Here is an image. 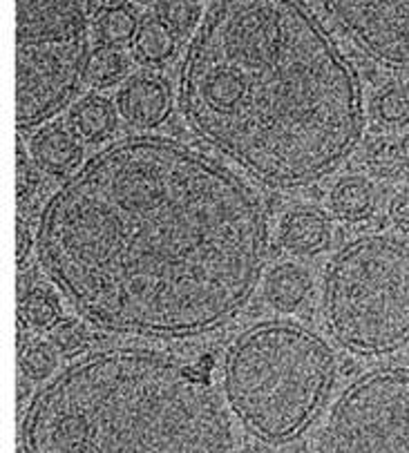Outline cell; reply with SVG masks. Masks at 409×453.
<instances>
[{
  "mask_svg": "<svg viewBox=\"0 0 409 453\" xmlns=\"http://www.w3.org/2000/svg\"><path fill=\"white\" fill-rule=\"evenodd\" d=\"M104 0H16V126L32 130L79 92Z\"/></svg>",
  "mask_w": 409,
  "mask_h": 453,
  "instance_id": "6",
  "label": "cell"
},
{
  "mask_svg": "<svg viewBox=\"0 0 409 453\" xmlns=\"http://www.w3.org/2000/svg\"><path fill=\"white\" fill-rule=\"evenodd\" d=\"M81 143L76 132L63 126L42 127L32 139V159L36 168L52 177H70L81 164Z\"/></svg>",
  "mask_w": 409,
  "mask_h": 453,
  "instance_id": "11",
  "label": "cell"
},
{
  "mask_svg": "<svg viewBox=\"0 0 409 453\" xmlns=\"http://www.w3.org/2000/svg\"><path fill=\"white\" fill-rule=\"evenodd\" d=\"M329 208L338 219L349 224L365 221L376 208V192L365 177H344L331 190Z\"/></svg>",
  "mask_w": 409,
  "mask_h": 453,
  "instance_id": "12",
  "label": "cell"
},
{
  "mask_svg": "<svg viewBox=\"0 0 409 453\" xmlns=\"http://www.w3.org/2000/svg\"><path fill=\"white\" fill-rule=\"evenodd\" d=\"M127 67L126 54L114 45H99L92 50L85 65V83L95 89H105L123 79Z\"/></svg>",
  "mask_w": 409,
  "mask_h": 453,
  "instance_id": "17",
  "label": "cell"
},
{
  "mask_svg": "<svg viewBox=\"0 0 409 453\" xmlns=\"http://www.w3.org/2000/svg\"><path fill=\"white\" fill-rule=\"evenodd\" d=\"M374 112L385 126H407L409 123V85H390L378 92Z\"/></svg>",
  "mask_w": 409,
  "mask_h": 453,
  "instance_id": "20",
  "label": "cell"
},
{
  "mask_svg": "<svg viewBox=\"0 0 409 453\" xmlns=\"http://www.w3.org/2000/svg\"><path fill=\"white\" fill-rule=\"evenodd\" d=\"M390 217L400 230H407L409 233V190L403 195L396 196L390 206Z\"/></svg>",
  "mask_w": 409,
  "mask_h": 453,
  "instance_id": "24",
  "label": "cell"
},
{
  "mask_svg": "<svg viewBox=\"0 0 409 453\" xmlns=\"http://www.w3.org/2000/svg\"><path fill=\"white\" fill-rule=\"evenodd\" d=\"M155 16L177 36L189 34L197 25L199 7L195 5V0H159Z\"/></svg>",
  "mask_w": 409,
  "mask_h": 453,
  "instance_id": "22",
  "label": "cell"
},
{
  "mask_svg": "<svg viewBox=\"0 0 409 453\" xmlns=\"http://www.w3.org/2000/svg\"><path fill=\"white\" fill-rule=\"evenodd\" d=\"M132 3H150V0H132Z\"/></svg>",
  "mask_w": 409,
  "mask_h": 453,
  "instance_id": "27",
  "label": "cell"
},
{
  "mask_svg": "<svg viewBox=\"0 0 409 453\" xmlns=\"http://www.w3.org/2000/svg\"><path fill=\"white\" fill-rule=\"evenodd\" d=\"M136 29H139V23H136L135 12L126 5H108L96 16L95 34L104 45L119 47L123 42H130Z\"/></svg>",
  "mask_w": 409,
  "mask_h": 453,
  "instance_id": "18",
  "label": "cell"
},
{
  "mask_svg": "<svg viewBox=\"0 0 409 453\" xmlns=\"http://www.w3.org/2000/svg\"><path fill=\"white\" fill-rule=\"evenodd\" d=\"M336 380V356L322 337L293 322L246 328L226 349L221 391L240 425L268 444L309 429Z\"/></svg>",
  "mask_w": 409,
  "mask_h": 453,
  "instance_id": "4",
  "label": "cell"
},
{
  "mask_svg": "<svg viewBox=\"0 0 409 453\" xmlns=\"http://www.w3.org/2000/svg\"><path fill=\"white\" fill-rule=\"evenodd\" d=\"M280 243L289 253L311 257L331 243V221L325 212L315 208H297L291 211L280 224Z\"/></svg>",
  "mask_w": 409,
  "mask_h": 453,
  "instance_id": "10",
  "label": "cell"
},
{
  "mask_svg": "<svg viewBox=\"0 0 409 453\" xmlns=\"http://www.w3.org/2000/svg\"><path fill=\"white\" fill-rule=\"evenodd\" d=\"M327 328L356 356H391L409 342V243L362 234L325 275Z\"/></svg>",
  "mask_w": 409,
  "mask_h": 453,
  "instance_id": "5",
  "label": "cell"
},
{
  "mask_svg": "<svg viewBox=\"0 0 409 453\" xmlns=\"http://www.w3.org/2000/svg\"><path fill=\"white\" fill-rule=\"evenodd\" d=\"M20 318L34 331H48L61 322L58 299L45 288H32L20 297Z\"/></svg>",
  "mask_w": 409,
  "mask_h": 453,
  "instance_id": "19",
  "label": "cell"
},
{
  "mask_svg": "<svg viewBox=\"0 0 409 453\" xmlns=\"http://www.w3.org/2000/svg\"><path fill=\"white\" fill-rule=\"evenodd\" d=\"M20 369L29 380L48 378L57 369V346L42 340H25L20 344Z\"/></svg>",
  "mask_w": 409,
  "mask_h": 453,
  "instance_id": "21",
  "label": "cell"
},
{
  "mask_svg": "<svg viewBox=\"0 0 409 453\" xmlns=\"http://www.w3.org/2000/svg\"><path fill=\"white\" fill-rule=\"evenodd\" d=\"M36 248L63 297L101 331L195 337L253 297L268 219L258 192L204 152L130 136L52 192Z\"/></svg>",
  "mask_w": 409,
  "mask_h": 453,
  "instance_id": "1",
  "label": "cell"
},
{
  "mask_svg": "<svg viewBox=\"0 0 409 453\" xmlns=\"http://www.w3.org/2000/svg\"><path fill=\"white\" fill-rule=\"evenodd\" d=\"M195 136L271 188L338 170L365 126L356 70L302 0H212L179 67Z\"/></svg>",
  "mask_w": 409,
  "mask_h": 453,
  "instance_id": "2",
  "label": "cell"
},
{
  "mask_svg": "<svg viewBox=\"0 0 409 453\" xmlns=\"http://www.w3.org/2000/svg\"><path fill=\"white\" fill-rule=\"evenodd\" d=\"M117 105L121 117L130 126L150 130V127L161 126L173 110L170 83L155 72L130 76L119 89Z\"/></svg>",
  "mask_w": 409,
  "mask_h": 453,
  "instance_id": "9",
  "label": "cell"
},
{
  "mask_svg": "<svg viewBox=\"0 0 409 453\" xmlns=\"http://www.w3.org/2000/svg\"><path fill=\"white\" fill-rule=\"evenodd\" d=\"M318 453H409V369L353 380L331 407Z\"/></svg>",
  "mask_w": 409,
  "mask_h": 453,
  "instance_id": "7",
  "label": "cell"
},
{
  "mask_svg": "<svg viewBox=\"0 0 409 453\" xmlns=\"http://www.w3.org/2000/svg\"><path fill=\"white\" fill-rule=\"evenodd\" d=\"M70 123L79 139L99 143L114 132L117 114L108 98L92 94V96H83L79 104H74L70 112Z\"/></svg>",
  "mask_w": 409,
  "mask_h": 453,
  "instance_id": "13",
  "label": "cell"
},
{
  "mask_svg": "<svg viewBox=\"0 0 409 453\" xmlns=\"http://www.w3.org/2000/svg\"><path fill=\"white\" fill-rule=\"evenodd\" d=\"M29 179H32V170H29L27 161H25L23 155L19 152V196L20 199L32 192V188H29Z\"/></svg>",
  "mask_w": 409,
  "mask_h": 453,
  "instance_id": "26",
  "label": "cell"
},
{
  "mask_svg": "<svg viewBox=\"0 0 409 453\" xmlns=\"http://www.w3.org/2000/svg\"><path fill=\"white\" fill-rule=\"evenodd\" d=\"M29 246H32V239H29L27 228L23 226V221H19V226H16V259H19V264H23V259L27 257Z\"/></svg>",
  "mask_w": 409,
  "mask_h": 453,
  "instance_id": "25",
  "label": "cell"
},
{
  "mask_svg": "<svg viewBox=\"0 0 409 453\" xmlns=\"http://www.w3.org/2000/svg\"><path fill=\"white\" fill-rule=\"evenodd\" d=\"M264 293L273 309L293 313L309 293V277L296 264H280L268 273Z\"/></svg>",
  "mask_w": 409,
  "mask_h": 453,
  "instance_id": "14",
  "label": "cell"
},
{
  "mask_svg": "<svg viewBox=\"0 0 409 453\" xmlns=\"http://www.w3.org/2000/svg\"><path fill=\"white\" fill-rule=\"evenodd\" d=\"M208 375L148 349L81 357L29 402L25 453H233Z\"/></svg>",
  "mask_w": 409,
  "mask_h": 453,
  "instance_id": "3",
  "label": "cell"
},
{
  "mask_svg": "<svg viewBox=\"0 0 409 453\" xmlns=\"http://www.w3.org/2000/svg\"><path fill=\"white\" fill-rule=\"evenodd\" d=\"M135 57L146 65H161L174 52V34L157 16H146L132 38Z\"/></svg>",
  "mask_w": 409,
  "mask_h": 453,
  "instance_id": "16",
  "label": "cell"
},
{
  "mask_svg": "<svg viewBox=\"0 0 409 453\" xmlns=\"http://www.w3.org/2000/svg\"><path fill=\"white\" fill-rule=\"evenodd\" d=\"M365 159L378 177H398L409 170V139L398 134L374 136L365 150Z\"/></svg>",
  "mask_w": 409,
  "mask_h": 453,
  "instance_id": "15",
  "label": "cell"
},
{
  "mask_svg": "<svg viewBox=\"0 0 409 453\" xmlns=\"http://www.w3.org/2000/svg\"><path fill=\"white\" fill-rule=\"evenodd\" d=\"M320 5L369 61L409 70V0H320Z\"/></svg>",
  "mask_w": 409,
  "mask_h": 453,
  "instance_id": "8",
  "label": "cell"
},
{
  "mask_svg": "<svg viewBox=\"0 0 409 453\" xmlns=\"http://www.w3.org/2000/svg\"><path fill=\"white\" fill-rule=\"evenodd\" d=\"M85 342H88V333H85L83 324L76 322V319H61L52 328V344L63 356L81 353L85 349Z\"/></svg>",
  "mask_w": 409,
  "mask_h": 453,
  "instance_id": "23",
  "label": "cell"
}]
</instances>
